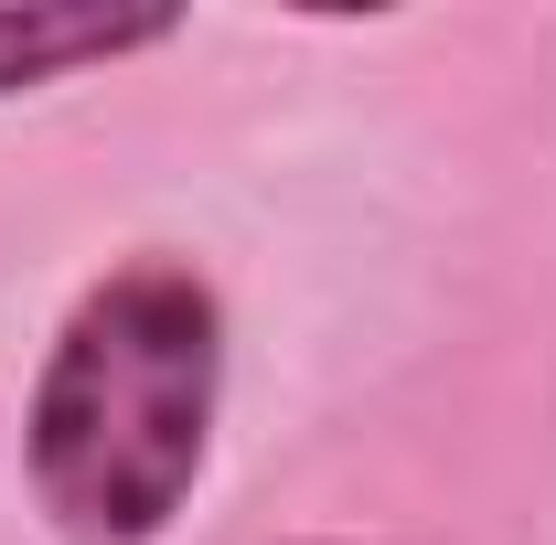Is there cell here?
<instances>
[{"instance_id":"6da1fadb","label":"cell","mask_w":556,"mask_h":545,"mask_svg":"<svg viewBox=\"0 0 556 545\" xmlns=\"http://www.w3.org/2000/svg\"><path fill=\"white\" fill-rule=\"evenodd\" d=\"M225 310L182 257H139L75 300L22 417L33 492L75 545H150L204 471Z\"/></svg>"},{"instance_id":"7a4b0ae2","label":"cell","mask_w":556,"mask_h":545,"mask_svg":"<svg viewBox=\"0 0 556 545\" xmlns=\"http://www.w3.org/2000/svg\"><path fill=\"white\" fill-rule=\"evenodd\" d=\"M182 11H108V0H0V97L22 86H54L75 65H118L172 43Z\"/></svg>"}]
</instances>
